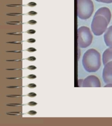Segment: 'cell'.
<instances>
[{"mask_svg": "<svg viewBox=\"0 0 112 126\" xmlns=\"http://www.w3.org/2000/svg\"><path fill=\"white\" fill-rule=\"evenodd\" d=\"M37 69V67L35 66H33V65H31V66H29L28 67V69L29 70H34Z\"/></svg>", "mask_w": 112, "mask_h": 126, "instance_id": "603a6c76", "label": "cell"}, {"mask_svg": "<svg viewBox=\"0 0 112 126\" xmlns=\"http://www.w3.org/2000/svg\"><path fill=\"white\" fill-rule=\"evenodd\" d=\"M28 87L29 88H35L37 86L35 84L31 83V84H29L28 85Z\"/></svg>", "mask_w": 112, "mask_h": 126, "instance_id": "44dd1931", "label": "cell"}, {"mask_svg": "<svg viewBox=\"0 0 112 126\" xmlns=\"http://www.w3.org/2000/svg\"><path fill=\"white\" fill-rule=\"evenodd\" d=\"M21 105L20 104H9L7 105V106H21Z\"/></svg>", "mask_w": 112, "mask_h": 126, "instance_id": "83f0119b", "label": "cell"}, {"mask_svg": "<svg viewBox=\"0 0 112 126\" xmlns=\"http://www.w3.org/2000/svg\"><path fill=\"white\" fill-rule=\"evenodd\" d=\"M19 87H17V86H9L7 87V88H18Z\"/></svg>", "mask_w": 112, "mask_h": 126, "instance_id": "1f68e13d", "label": "cell"}, {"mask_svg": "<svg viewBox=\"0 0 112 126\" xmlns=\"http://www.w3.org/2000/svg\"><path fill=\"white\" fill-rule=\"evenodd\" d=\"M97 1L105 3H112V0H95Z\"/></svg>", "mask_w": 112, "mask_h": 126, "instance_id": "8fae6325", "label": "cell"}, {"mask_svg": "<svg viewBox=\"0 0 112 126\" xmlns=\"http://www.w3.org/2000/svg\"><path fill=\"white\" fill-rule=\"evenodd\" d=\"M101 83L99 79L94 75L89 76L85 79L83 87H100Z\"/></svg>", "mask_w": 112, "mask_h": 126, "instance_id": "8992f818", "label": "cell"}, {"mask_svg": "<svg viewBox=\"0 0 112 126\" xmlns=\"http://www.w3.org/2000/svg\"><path fill=\"white\" fill-rule=\"evenodd\" d=\"M28 6H29V7H34L35 6H37V3L35 2H29L28 4H27Z\"/></svg>", "mask_w": 112, "mask_h": 126, "instance_id": "4fadbf2b", "label": "cell"}, {"mask_svg": "<svg viewBox=\"0 0 112 126\" xmlns=\"http://www.w3.org/2000/svg\"><path fill=\"white\" fill-rule=\"evenodd\" d=\"M7 52H16V53H21V51H7Z\"/></svg>", "mask_w": 112, "mask_h": 126, "instance_id": "d6a6232c", "label": "cell"}, {"mask_svg": "<svg viewBox=\"0 0 112 126\" xmlns=\"http://www.w3.org/2000/svg\"><path fill=\"white\" fill-rule=\"evenodd\" d=\"M26 59L29 61H30V62H33V61L36 60V59L35 56H30L27 59Z\"/></svg>", "mask_w": 112, "mask_h": 126, "instance_id": "ac0fdd59", "label": "cell"}, {"mask_svg": "<svg viewBox=\"0 0 112 126\" xmlns=\"http://www.w3.org/2000/svg\"><path fill=\"white\" fill-rule=\"evenodd\" d=\"M8 43H15V44H21V42H7Z\"/></svg>", "mask_w": 112, "mask_h": 126, "instance_id": "f1b7e54d", "label": "cell"}, {"mask_svg": "<svg viewBox=\"0 0 112 126\" xmlns=\"http://www.w3.org/2000/svg\"><path fill=\"white\" fill-rule=\"evenodd\" d=\"M37 12H35V11H30L29 12H28V15H29V16H34L36 15H37Z\"/></svg>", "mask_w": 112, "mask_h": 126, "instance_id": "9a60e30c", "label": "cell"}, {"mask_svg": "<svg viewBox=\"0 0 112 126\" xmlns=\"http://www.w3.org/2000/svg\"><path fill=\"white\" fill-rule=\"evenodd\" d=\"M27 42L29 43H35V42H36V40H35V39H34V38H29V39H28Z\"/></svg>", "mask_w": 112, "mask_h": 126, "instance_id": "cb8c5ba5", "label": "cell"}, {"mask_svg": "<svg viewBox=\"0 0 112 126\" xmlns=\"http://www.w3.org/2000/svg\"><path fill=\"white\" fill-rule=\"evenodd\" d=\"M16 33H9H9H8L7 34H13V35H22V33H17V34H16Z\"/></svg>", "mask_w": 112, "mask_h": 126, "instance_id": "4dcf8cb0", "label": "cell"}, {"mask_svg": "<svg viewBox=\"0 0 112 126\" xmlns=\"http://www.w3.org/2000/svg\"><path fill=\"white\" fill-rule=\"evenodd\" d=\"M21 96V95H14V94H12V95H6V97H20V96Z\"/></svg>", "mask_w": 112, "mask_h": 126, "instance_id": "4316f807", "label": "cell"}, {"mask_svg": "<svg viewBox=\"0 0 112 126\" xmlns=\"http://www.w3.org/2000/svg\"><path fill=\"white\" fill-rule=\"evenodd\" d=\"M27 50L29 52L32 53V52L36 51L37 50H36V49L35 48H34V47H30L27 49Z\"/></svg>", "mask_w": 112, "mask_h": 126, "instance_id": "e0dca14e", "label": "cell"}, {"mask_svg": "<svg viewBox=\"0 0 112 126\" xmlns=\"http://www.w3.org/2000/svg\"><path fill=\"white\" fill-rule=\"evenodd\" d=\"M27 78L29 79H36L37 77L34 75H29L27 77Z\"/></svg>", "mask_w": 112, "mask_h": 126, "instance_id": "484cf974", "label": "cell"}, {"mask_svg": "<svg viewBox=\"0 0 112 126\" xmlns=\"http://www.w3.org/2000/svg\"><path fill=\"white\" fill-rule=\"evenodd\" d=\"M25 32L28 33V34H34L35 32H36V31L34 30H32V29H30L29 30H27Z\"/></svg>", "mask_w": 112, "mask_h": 126, "instance_id": "7c38bea8", "label": "cell"}, {"mask_svg": "<svg viewBox=\"0 0 112 126\" xmlns=\"http://www.w3.org/2000/svg\"><path fill=\"white\" fill-rule=\"evenodd\" d=\"M28 96L30 97H34L37 96V94L35 93H30L28 94Z\"/></svg>", "mask_w": 112, "mask_h": 126, "instance_id": "7402d4cb", "label": "cell"}, {"mask_svg": "<svg viewBox=\"0 0 112 126\" xmlns=\"http://www.w3.org/2000/svg\"><path fill=\"white\" fill-rule=\"evenodd\" d=\"M94 10L92 0H77V15L82 20H86L92 15Z\"/></svg>", "mask_w": 112, "mask_h": 126, "instance_id": "3957f363", "label": "cell"}, {"mask_svg": "<svg viewBox=\"0 0 112 126\" xmlns=\"http://www.w3.org/2000/svg\"><path fill=\"white\" fill-rule=\"evenodd\" d=\"M78 42L79 46L82 48H86L92 43L93 36L89 27L82 26L78 30Z\"/></svg>", "mask_w": 112, "mask_h": 126, "instance_id": "277c9868", "label": "cell"}, {"mask_svg": "<svg viewBox=\"0 0 112 126\" xmlns=\"http://www.w3.org/2000/svg\"><path fill=\"white\" fill-rule=\"evenodd\" d=\"M22 5L20 4H12L6 5L8 7H19Z\"/></svg>", "mask_w": 112, "mask_h": 126, "instance_id": "2e32d148", "label": "cell"}, {"mask_svg": "<svg viewBox=\"0 0 112 126\" xmlns=\"http://www.w3.org/2000/svg\"><path fill=\"white\" fill-rule=\"evenodd\" d=\"M112 61V48H109L104 52L102 55V62L104 65Z\"/></svg>", "mask_w": 112, "mask_h": 126, "instance_id": "ba28073f", "label": "cell"}, {"mask_svg": "<svg viewBox=\"0 0 112 126\" xmlns=\"http://www.w3.org/2000/svg\"><path fill=\"white\" fill-rule=\"evenodd\" d=\"M112 15L108 8H100L96 12L91 24L93 33L96 36L101 35L106 30Z\"/></svg>", "mask_w": 112, "mask_h": 126, "instance_id": "6da1fadb", "label": "cell"}, {"mask_svg": "<svg viewBox=\"0 0 112 126\" xmlns=\"http://www.w3.org/2000/svg\"><path fill=\"white\" fill-rule=\"evenodd\" d=\"M28 105L29 106H35L37 105V103L36 102H34V101H31V102H29L28 103Z\"/></svg>", "mask_w": 112, "mask_h": 126, "instance_id": "d4e9b609", "label": "cell"}, {"mask_svg": "<svg viewBox=\"0 0 112 126\" xmlns=\"http://www.w3.org/2000/svg\"><path fill=\"white\" fill-rule=\"evenodd\" d=\"M100 53L94 49H90L84 53L82 63L84 67L87 72H97L101 66Z\"/></svg>", "mask_w": 112, "mask_h": 126, "instance_id": "7a4b0ae2", "label": "cell"}, {"mask_svg": "<svg viewBox=\"0 0 112 126\" xmlns=\"http://www.w3.org/2000/svg\"><path fill=\"white\" fill-rule=\"evenodd\" d=\"M104 38L107 46L112 48V25L107 29L104 35Z\"/></svg>", "mask_w": 112, "mask_h": 126, "instance_id": "52a82bcc", "label": "cell"}, {"mask_svg": "<svg viewBox=\"0 0 112 126\" xmlns=\"http://www.w3.org/2000/svg\"><path fill=\"white\" fill-rule=\"evenodd\" d=\"M105 87H112V83H109V84H107V85H106L105 86Z\"/></svg>", "mask_w": 112, "mask_h": 126, "instance_id": "f546056e", "label": "cell"}, {"mask_svg": "<svg viewBox=\"0 0 112 126\" xmlns=\"http://www.w3.org/2000/svg\"><path fill=\"white\" fill-rule=\"evenodd\" d=\"M102 78L105 83H112V61L105 65L102 73Z\"/></svg>", "mask_w": 112, "mask_h": 126, "instance_id": "5b68a950", "label": "cell"}, {"mask_svg": "<svg viewBox=\"0 0 112 126\" xmlns=\"http://www.w3.org/2000/svg\"><path fill=\"white\" fill-rule=\"evenodd\" d=\"M6 15L8 16H17L21 15V14L19 13H9V14H7Z\"/></svg>", "mask_w": 112, "mask_h": 126, "instance_id": "d6986e66", "label": "cell"}, {"mask_svg": "<svg viewBox=\"0 0 112 126\" xmlns=\"http://www.w3.org/2000/svg\"><path fill=\"white\" fill-rule=\"evenodd\" d=\"M28 23L30 25H35L37 24V22L35 20H30L28 22Z\"/></svg>", "mask_w": 112, "mask_h": 126, "instance_id": "5bb4252c", "label": "cell"}, {"mask_svg": "<svg viewBox=\"0 0 112 126\" xmlns=\"http://www.w3.org/2000/svg\"><path fill=\"white\" fill-rule=\"evenodd\" d=\"M7 24H12V25H17V24H22V22H19V21H12V22H6Z\"/></svg>", "mask_w": 112, "mask_h": 126, "instance_id": "9c48e42d", "label": "cell"}, {"mask_svg": "<svg viewBox=\"0 0 112 126\" xmlns=\"http://www.w3.org/2000/svg\"><path fill=\"white\" fill-rule=\"evenodd\" d=\"M37 113V112L35 111V110H30V111H29L28 113V114L30 115H32V116L36 115Z\"/></svg>", "mask_w": 112, "mask_h": 126, "instance_id": "ffe728a7", "label": "cell"}, {"mask_svg": "<svg viewBox=\"0 0 112 126\" xmlns=\"http://www.w3.org/2000/svg\"><path fill=\"white\" fill-rule=\"evenodd\" d=\"M6 114L11 115H20L21 114H22V113L19 112H11L6 113Z\"/></svg>", "mask_w": 112, "mask_h": 126, "instance_id": "30bf717a", "label": "cell"}]
</instances>
